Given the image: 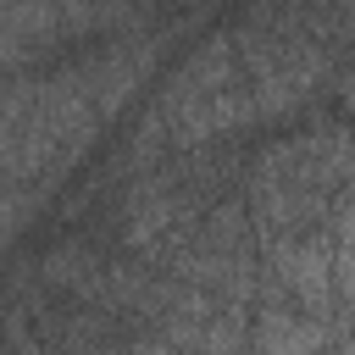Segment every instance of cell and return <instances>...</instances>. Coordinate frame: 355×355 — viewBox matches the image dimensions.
Returning <instances> with one entry per match:
<instances>
[{
    "label": "cell",
    "mask_w": 355,
    "mask_h": 355,
    "mask_svg": "<svg viewBox=\"0 0 355 355\" xmlns=\"http://www.w3.org/2000/svg\"><path fill=\"white\" fill-rule=\"evenodd\" d=\"M39 200H44V183H0V250L28 227Z\"/></svg>",
    "instance_id": "7a4b0ae2"
},
{
    "label": "cell",
    "mask_w": 355,
    "mask_h": 355,
    "mask_svg": "<svg viewBox=\"0 0 355 355\" xmlns=\"http://www.w3.org/2000/svg\"><path fill=\"white\" fill-rule=\"evenodd\" d=\"M239 78V50H233V33H216V39H205L183 67H178V78H172V89L161 94V122H172L178 111H189L194 100H205V94H216V89H227Z\"/></svg>",
    "instance_id": "6da1fadb"
}]
</instances>
